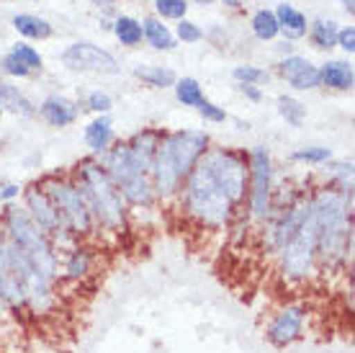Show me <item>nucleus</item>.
Instances as JSON below:
<instances>
[{"label":"nucleus","instance_id":"nucleus-1","mask_svg":"<svg viewBox=\"0 0 355 353\" xmlns=\"http://www.w3.org/2000/svg\"><path fill=\"white\" fill-rule=\"evenodd\" d=\"M320 274H343L353 261V194L324 186L311 194Z\"/></svg>","mask_w":355,"mask_h":353},{"label":"nucleus","instance_id":"nucleus-2","mask_svg":"<svg viewBox=\"0 0 355 353\" xmlns=\"http://www.w3.org/2000/svg\"><path fill=\"white\" fill-rule=\"evenodd\" d=\"M209 147H211V140L204 129H178V132L162 134L160 147H157L150 165L155 199L170 202V199L180 196L183 181Z\"/></svg>","mask_w":355,"mask_h":353},{"label":"nucleus","instance_id":"nucleus-3","mask_svg":"<svg viewBox=\"0 0 355 353\" xmlns=\"http://www.w3.org/2000/svg\"><path fill=\"white\" fill-rule=\"evenodd\" d=\"M70 181L78 186L96 230H106L111 235H121L129 230V206L96 158H83L75 165Z\"/></svg>","mask_w":355,"mask_h":353},{"label":"nucleus","instance_id":"nucleus-4","mask_svg":"<svg viewBox=\"0 0 355 353\" xmlns=\"http://www.w3.org/2000/svg\"><path fill=\"white\" fill-rule=\"evenodd\" d=\"M0 230L10 245L18 247L31 261L36 274L44 276L46 281L60 284V253L54 250L44 232L31 222L24 206L6 204V209L0 212Z\"/></svg>","mask_w":355,"mask_h":353},{"label":"nucleus","instance_id":"nucleus-5","mask_svg":"<svg viewBox=\"0 0 355 353\" xmlns=\"http://www.w3.org/2000/svg\"><path fill=\"white\" fill-rule=\"evenodd\" d=\"M180 196H183L186 214L204 230H224V227H230V222L237 214V206L224 196V191L216 186V181L201 160L183 181Z\"/></svg>","mask_w":355,"mask_h":353},{"label":"nucleus","instance_id":"nucleus-6","mask_svg":"<svg viewBox=\"0 0 355 353\" xmlns=\"http://www.w3.org/2000/svg\"><path fill=\"white\" fill-rule=\"evenodd\" d=\"M278 274L288 286H306L320 276V258H317V220L309 212L299 232L286 243L278 253Z\"/></svg>","mask_w":355,"mask_h":353},{"label":"nucleus","instance_id":"nucleus-7","mask_svg":"<svg viewBox=\"0 0 355 353\" xmlns=\"http://www.w3.org/2000/svg\"><path fill=\"white\" fill-rule=\"evenodd\" d=\"M201 163L211 173L216 186L224 191V196L240 209L248 199V158L237 150H230V147H209L201 155Z\"/></svg>","mask_w":355,"mask_h":353},{"label":"nucleus","instance_id":"nucleus-8","mask_svg":"<svg viewBox=\"0 0 355 353\" xmlns=\"http://www.w3.org/2000/svg\"><path fill=\"white\" fill-rule=\"evenodd\" d=\"M42 188H44L46 196L52 199L54 209L60 214V222H62L75 238L85 240L96 232V224H93V217H90L88 206L83 202L78 186L72 183L70 178L46 176L44 181H42Z\"/></svg>","mask_w":355,"mask_h":353},{"label":"nucleus","instance_id":"nucleus-9","mask_svg":"<svg viewBox=\"0 0 355 353\" xmlns=\"http://www.w3.org/2000/svg\"><path fill=\"white\" fill-rule=\"evenodd\" d=\"M24 209L31 217L39 230L44 232L49 243L54 245L57 253H67L70 247H75L80 240L75 238L62 222H60V214L54 209L52 199L46 196V191L42 188V183H31L24 188Z\"/></svg>","mask_w":355,"mask_h":353},{"label":"nucleus","instance_id":"nucleus-10","mask_svg":"<svg viewBox=\"0 0 355 353\" xmlns=\"http://www.w3.org/2000/svg\"><path fill=\"white\" fill-rule=\"evenodd\" d=\"M248 204H250V220L268 222L273 214V160L266 147H252L248 155Z\"/></svg>","mask_w":355,"mask_h":353},{"label":"nucleus","instance_id":"nucleus-11","mask_svg":"<svg viewBox=\"0 0 355 353\" xmlns=\"http://www.w3.org/2000/svg\"><path fill=\"white\" fill-rule=\"evenodd\" d=\"M306 320H309V307L304 302H286L268 320L266 340L273 348H281V351L291 348L306 333Z\"/></svg>","mask_w":355,"mask_h":353},{"label":"nucleus","instance_id":"nucleus-12","mask_svg":"<svg viewBox=\"0 0 355 353\" xmlns=\"http://www.w3.org/2000/svg\"><path fill=\"white\" fill-rule=\"evenodd\" d=\"M311 212V194L306 196L304 194L302 199L291 206H286L284 212H275L270 220L266 222V235H263V247H266L268 253H278L281 247L288 243V240L299 232L306 217Z\"/></svg>","mask_w":355,"mask_h":353},{"label":"nucleus","instance_id":"nucleus-13","mask_svg":"<svg viewBox=\"0 0 355 353\" xmlns=\"http://www.w3.org/2000/svg\"><path fill=\"white\" fill-rule=\"evenodd\" d=\"M64 67L75 72H103V75H116L119 72V62L111 52L101 49V47L90 44V42H78L64 49L62 54Z\"/></svg>","mask_w":355,"mask_h":353},{"label":"nucleus","instance_id":"nucleus-14","mask_svg":"<svg viewBox=\"0 0 355 353\" xmlns=\"http://www.w3.org/2000/svg\"><path fill=\"white\" fill-rule=\"evenodd\" d=\"M96 268V253L88 245L78 243L75 247H70L67 253H62L60 261V279L67 284H83L93 276Z\"/></svg>","mask_w":355,"mask_h":353},{"label":"nucleus","instance_id":"nucleus-15","mask_svg":"<svg viewBox=\"0 0 355 353\" xmlns=\"http://www.w3.org/2000/svg\"><path fill=\"white\" fill-rule=\"evenodd\" d=\"M278 72H281V78H284L293 90H314L322 85L320 67L311 65L306 57H299V54L286 57V60L278 65Z\"/></svg>","mask_w":355,"mask_h":353},{"label":"nucleus","instance_id":"nucleus-16","mask_svg":"<svg viewBox=\"0 0 355 353\" xmlns=\"http://www.w3.org/2000/svg\"><path fill=\"white\" fill-rule=\"evenodd\" d=\"M39 116H42L49 126L62 129V126H70V124L78 122V116H80V106H78V104H72V101H67L64 96H49V98L42 101V106H39Z\"/></svg>","mask_w":355,"mask_h":353},{"label":"nucleus","instance_id":"nucleus-17","mask_svg":"<svg viewBox=\"0 0 355 353\" xmlns=\"http://www.w3.org/2000/svg\"><path fill=\"white\" fill-rule=\"evenodd\" d=\"M160 140H162L160 129H142V132H137L132 140L126 142V147L132 152L137 168L142 170V173H147V176H150V165L152 160H155V152L160 147Z\"/></svg>","mask_w":355,"mask_h":353},{"label":"nucleus","instance_id":"nucleus-18","mask_svg":"<svg viewBox=\"0 0 355 353\" xmlns=\"http://www.w3.org/2000/svg\"><path fill=\"white\" fill-rule=\"evenodd\" d=\"M119 194L124 199L126 206L132 209H152L155 206V191H152V181L147 173L134 176L132 181H126L124 186H119Z\"/></svg>","mask_w":355,"mask_h":353},{"label":"nucleus","instance_id":"nucleus-19","mask_svg":"<svg viewBox=\"0 0 355 353\" xmlns=\"http://www.w3.org/2000/svg\"><path fill=\"white\" fill-rule=\"evenodd\" d=\"M85 145L90 147L93 155H103V152L114 145V124L108 119V114L103 116H96L93 122L85 126Z\"/></svg>","mask_w":355,"mask_h":353},{"label":"nucleus","instance_id":"nucleus-20","mask_svg":"<svg viewBox=\"0 0 355 353\" xmlns=\"http://www.w3.org/2000/svg\"><path fill=\"white\" fill-rule=\"evenodd\" d=\"M320 80H322V85H327V88H332V90H350L355 83V75H353L350 62L332 60V62H324L320 67Z\"/></svg>","mask_w":355,"mask_h":353},{"label":"nucleus","instance_id":"nucleus-21","mask_svg":"<svg viewBox=\"0 0 355 353\" xmlns=\"http://www.w3.org/2000/svg\"><path fill=\"white\" fill-rule=\"evenodd\" d=\"M0 108H3V111L8 108V111L21 114V116L36 114V106L18 90V85H10L8 80H3V78H0Z\"/></svg>","mask_w":355,"mask_h":353},{"label":"nucleus","instance_id":"nucleus-22","mask_svg":"<svg viewBox=\"0 0 355 353\" xmlns=\"http://www.w3.org/2000/svg\"><path fill=\"white\" fill-rule=\"evenodd\" d=\"M275 18H278V28L284 31L288 39H302L306 34V18L304 13L288 6V3H281L278 10H275Z\"/></svg>","mask_w":355,"mask_h":353},{"label":"nucleus","instance_id":"nucleus-23","mask_svg":"<svg viewBox=\"0 0 355 353\" xmlns=\"http://www.w3.org/2000/svg\"><path fill=\"white\" fill-rule=\"evenodd\" d=\"M134 75L142 78L152 88H170V85H175V80H178L175 72L170 70V67H162V65H144V67H137Z\"/></svg>","mask_w":355,"mask_h":353},{"label":"nucleus","instance_id":"nucleus-24","mask_svg":"<svg viewBox=\"0 0 355 353\" xmlns=\"http://www.w3.org/2000/svg\"><path fill=\"white\" fill-rule=\"evenodd\" d=\"M142 31H144V39H147L155 49H165V52L175 49V39H173V34H170V28L165 26V24H160V21L147 18Z\"/></svg>","mask_w":355,"mask_h":353},{"label":"nucleus","instance_id":"nucleus-25","mask_svg":"<svg viewBox=\"0 0 355 353\" xmlns=\"http://www.w3.org/2000/svg\"><path fill=\"white\" fill-rule=\"evenodd\" d=\"M13 26H16L18 34L28 36V39H46V36H52V26L46 24L44 18L28 16V13H21V16L13 18Z\"/></svg>","mask_w":355,"mask_h":353},{"label":"nucleus","instance_id":"nucleus-26","mask_svg":"<svg viewBox=\"0 0 355 353\" xmlns=\"http://www.w3.org/2000/svg\"><path fill=\"white\" fill-rule=\"evenodd\" d=\"M175 98H178V104L196 108L204 101V90H201V85H198L196 78H180V80H175Z\"/></svg>","mask_w":355,"mask_h":353},{"label":"nucleus","instance_id":"nucleus-27","mask_svg":"<svg viewBox=\"0 0 355 353\" xmlns=\"http://www.w3.org/2000/svg\"><path fill=\"white\" fill-rule=\"evenodd\" d=\"M114 31H116V36H119V42L126 44V47L139 44V42H142V36H144L142 24H139V21H134V18H129V16L116 18Z\"/></svg>","mask_w":355,"mask_h":353},{"label":"nucleus","instance_id":"nucleus-28","mask_svg":"<svg viewBox=\"0 0 355 353\" xmlns=\"http://www.w3.org/2000/svg\"><path fill=\"white\" fill-rule=\"evenodd\" d=\"M252 31L258 39H275V36L281 34V28H278V18H275L273 10H258L255 18H252Z\"/></svg>","mask_w":355,"mask_h":353},{"label":"nucleus","instance_id":"nucleus-29","mask_svg":"<svg viewBox=\"0 0 355 353\" xmlns=\"http://www.w3.org/2000/svg\"><path fill=\"white\" fill-rule=\"evenodd\" d=\"M278 114L284 116L291 126H302L304 119H306V106L291 96H281L278 98Z\"/></svg>","mask_w":355,"mask_h":353},{"label":"nucleus","instance_id":"nucleus-30","mask_svg":"<svg viewBox=\"0 0 355 353\" xmlns=\"http://www.w3.org/2000/svg\"><path fill=\"white\" fill-rule=\"evenodd\" d=\"M311 42L320 49H329L338 44V26L332 21H314L311 26Z\"/></svg>","mask_w":355,"mask_h":353},{"label":"nucleus","instance_id":"nucleus-31","mask_svg":"<svg viewBox=\"0 0 355 353\" xmlns=\"http://www.w3.org/2000/svg\"><path fill=\"white\" fill-rule=\"evenodd\" d=\"M232 75L240 85H258V88L270 80V72L263 70V67H255V65H240V67H234Z\"/></svg>","mask_w":355,"mask_h":353},{"label":"nucleus","instance_id":"nucleus-32","mask_svg":"<svg viewBox=\"0 0 355 353\" xmlns=\"http://www.w3.org/2000/svg\"><path fill=\"white\" fill-rule=\"evenodd\" d=\"M296 163H309V165H324L332 160V150L329 147H302L293 152Z\"/></svg>","mask_w":355,"mask_h":353},{"label":"nucleus","instance_id":"nucleus-33","mask_svg":"<svg viewBox=\"0 0 355 353\" xmlns=\"http://www.w3.org/2000/svg\"><path fill=\"white\" fill-rule=\"evenodd\" d=\"M10 54H16V60L21 62V65H26L28 70H42V65H44V60H42V54L36 52L34 47L28 44H16L13 49H10Z\"/></svg>","mask_w":355,"mask_h":353},{"label":"nucleus","instance_id":"nucleus-34","mask_svg":"<svg viewBox=\"0 0 355 353\" xmlns=\"http://www.w3.org/2000/svg\"><path fill=\"white\" fill-rule=\"evenodd\" d=\"M155 8L157 13L165 18H186V10H188V3L186 0H155Z\"/></svg>","mask_w":355,"mask_h":353},{"label":"nucleus","instance_id":"nucleus-35","mask_svg":"<svg viewBox=\"0 0 355 353\" xmlns=\"http://www.w3.org/2000/svg\"><path fill=\"white\" fill-rule=\"evenodd\" d=\"M85 106H88L90 111H96L98 116H103L114 108V101H111V96L103 93V90H93L88 96V101H85Z\"/></svg>","mask_w":355,"mask_h":353},{"label":"nucleus","instance_id":"nucleus-36","mask_svg":"<svg viewBox=\"0 0 355 353\" xmlns=\"http://www.w3.org/2000/svg\"><path fill=\"white\" fill-rule=\"evenodd\" d=\"M0 70L6 72V75H10V78H28V75H31V70H28L26 65H21V62L16 60V54H10V52L3 57Z\"/></svg>","mask_w":355,"mask_h":353},{"label":"nucleus","instance_id":"nucleus-37","mask_svg":"<svg viewBox=\"0 0 355 353\" xmlns=\"http://www.w3.org/2000/svg\"><path fill=\"white\" fill-rule=\"evenodd\" d=\"M198 114L204 116L206 122H211V124H222V122H227V111H224L222 106H216V104H211V101H201V104H198Z\"/></svg>","mask_w":355,"mask_h":353},{"label":"nucleus","instance_id":"nucleus-38","mask_svg":"<svg viewBox=\"0 0 355 353\" xmlns=\"http://www.w3.org/2000/svg\"><path fill=\"white\" fill-rule=\"evenodd\" d=\"M178 36H180L186 44H193V42H198V39L204 36V31L196 26V24H191V21H186V18H183V21L178 24Z\"/></svg>","mask_w":355,"mask_h":353},{"label":"nucleus","instance_id":"nucleus-39","mask_svg":"<svg viewBox=\"0 0 355 353\" xmlns=\"http://www.w3.org/2000/svg\"><path fill=\"white\" fill-rule=\"evenodd\" d=\"M338 44L343 47L347 54L353 52V49H355V28L353 26H347V28H343V31H338Z\"/></svg>","mask_w":355,"mask_h":353},{"label":"nucleus","instance_id":"nucleus-40","mask_svg":"<svg viewBox=\"0 0 355 353\" xmlns=\"http://www.w3.org/2000/svg\"><path fill=\"white\" fill-rule=\"evenodd\" d=\"M18 191H21V188H18L16 183H6L3 188H0V202L10 204V202H13V199L18 196Z\"/></svg>","mask_w":355,"mask_h":353},{"label":"nucleus","instance_id":"nucleus-41","mask_svg":"<svg viewBox=\"0 0 355 353\" xmlns=\"http://www.w3.org/2000/svg\"><path fill=\"white\" fill-rule=\"evenodd\" d=\"M240 90L250 98V101H252V104H258V101H263V90H260L258 85H240Z\"/></svg>","mask_w":355,"mask_h":353},{"label":"nucleus","instance_id":"nucleus-42","mask_svg":"<svg viewBox=\"0 0 355 353\" xmlns=\"http://www.w3.org/2000/svg\"><path fill=\"white\" fill-rule=\"evenodd\" d=\"M224 6H230V8H240V6H245V0H222Z\"/></svg>","mask_w":355,"mask_h":353},{"label":"nucleus","instance_id":"nucleus-43","mask_svg":"<svg viewBox=\"0 0 355 353\" xmlns=\"http://www.w3.org/2000/svg\"><path fill=\"white\" fill-rule=\"evenodd\" d=\"M90 3H98V6H111L114 0H90Z\"/></svg>","mask_w":355,"mask_h":353},{"label":"nucleus","instance_id":"nucleus-44","mask_svg":"<svg viewBox=\"0 0 355 353\" xmlns=\"http://www.w3.org/2000/svg\"><path fill=\"white\" fill-rule=\"evenodd\" d=\"M343 6H345V8L350 10V13H353V0H343Z\"/></svg>","mask_w":355,"mask_h":353},{"label":"nucleus","instance_id":"nucleus-45","mask_svg":"<svg viewBox=\"0 0 355 353\" xmlns=\"http://www.w3.org/2000/svg\"><path fill=\"white\" fill-rule=\"evenodd\" d=\"M196 3H201V6H209V3H214V0H196Z\"/></svg>","mask_w":355,"mask_h":353},{"label":"nucleus","instance_id":"nucleus-46","mask_svg":"<svg viewBox=\"0 0 355 353\" xmlns=\"http://www.w3.org/2000/svg\"><path fill=\"white\" fill-rule=\"evenodd\" d=\"M0 119H3V108H0Z\"/></svg>","mask_w":355,"mask_h":353}]
</instances>
